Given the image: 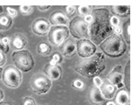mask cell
Masks as SVG:
<instances>
[{"mask_svg": "<svg viewBox=\"0 0 132 105\" xmlns=\"http://www.w3.org/2000/svg\"><path fill=\"white\" fill-rule=\"evenodd\" d=\"M38 53L42 56H49L51 53V47L50 44H47L45 42H42L39 44L38 48H37Z\"/></svg>", "mask_w": 132, "mask_h": 105, "instance_id": "603a6c76", "label": "cell"}, {"mask_svg": "<svg viewBox=\"0 0 132 105\" xmlns=\"http://www.w3.org/2000/svg\"><path fill=\"white\" fill-rule=\"evenodd\" d=\"M92 21L88 24L89 37L93 43L100 44L113 33V28L110 23L111 14L106 8L94 9L91 12Z\"/></svg>", "mask_w": 132, "mask_h": 105, "instance_id": "6da1fadb", "label": "cell"}, {"mask_svg": "<svg viewBox=\"0 0 132 105\" xmlns=\"http://www.w3.org/2000/svg\"><path fill=\"white\" fill-rule=\"evenodd\" d=\"M100 48L108 57L119 58L126 52L127 44L121 35L111 34L100 44Z\"/></svg>", "mask_w": 132, "mask_h": 105, "instance_id": "3957f363", "label": "cell"}, {"mask_svg": "<svg viewBox=\"0 0 132 105\" xmlns=\"http://www.w3.org/2000/svg\"><path fill=\"white\" fill-rule=\"evenodd\" d=\"M113 32H114V34H116V35H121L122 29H121V27H120V25L114 27V28H113Z\"/></svg>", "mask_w": 132, "mask_h": 105, "instance_id": "e575fe53", "label": "cell"}, {"mask_svg": "<svg viewBox=\"0 0 132 105\" xmlns=\"http://www.w3.org/2000/svg\"><path fill=\"white\" fill-rule=\"evenodd\" d=\"M23 75L14 66H7L2 72V80L6 86L17 88L21 84Z\"/></svg>", "mask_w": 132, "mask_h": 105, "instance_id": "5b68a950", "label": "cell"}, {"mask_svg": "<svg viewBox=\"0 0 132 105\" xmlns=\"http://www.w3.org/2000/svg\"><path fill=\"white\" fill-rule=\"evenodd\" d=\"M69 31L74 38L78 40H84L89 37L88 23L82 16H77L71 20L69 23Z\"/></svg>", "mask_w": 132, "mask_h": 105, "instance_id": "8992f818", "label": "cell"}, {"mask_svg": "<svg viewBox=\"0 0 132 105\" xmlns=\"http://www.w3.org/2000/svg\"><path fill=\"white\" fill-rule=\"evenodd\" d=\"M12 18L8 14H0V30H8L12 26Z\"/></svg>", "mask_w": 132, "mask_h": 105, "instance_id": "ffe728a7", "label": "cell"}, {"mask_svg": "<svg viewBox=\"0 0 132 105\" xmlns=\"http://www.w3.org/2000/svg\"><path fill=\"white\" fill-rule=\"evenodd\" d=\"M107 79L109 80L110 84L116 86V88L121 89L123 88V72H122V67L120 65H118L114 67L109 75H107Z\"/></svg>", "mask_w": 132, "mask_h": 105, "instance_id": "30bf717a", "label": "cell"}, {"mask_svg": "<svg viewBox=\"0 0 132 105\" xmlns=\"http://www.w3.org/2000/svg\"><path fill=\"white\" fill-rule=\"evenodd\" d=\"M115 102L117 105H129L130 103V97L129 93L125 89L121 88L115 94Z\"/></svg>", "mask_w": 132, "mask_h": 105, "instance_id": "e0dca14e", "label": "cell"}, {"mask_svg": "<svg viewBox=\"0 0 132 105\" xmlns=\"http://www.w3.org/2000/svg\"><path fill=\"white\" fill-rule=\"evenodd\" d=\"M111 10L113 14L120 17H128L130 13V7L128 5H112Z\"/></svg>", "mask_w": 132, "mask_h": 105, "instance_id": "d6986e66", "label": "cell"}, {"mask_svg": "<svg viewBox=\"0 0 132 105\" xmlns=\"http://www.w3.org/2000/svg\"><path fill=\"white\" fill-rule=\"evenodd\" d=\"M23 105H35V102L32 98H31V97H26V98L24 99Z\"/></svg>", "mask_w": 132, "mask_h": 105, "instance_id": "d6a6232c", "label": "cell"}, {"mask_svg": "<svg viewBox=\"0 0 132 105\" xmlns=\"http://www.w3.org/2000/svg\"><path fill=\"white\" fill-rule=\"evenodd\" d=\"M37 7L42 11H46V10H48V9L51 8L50 5H43V6H42V5H39V6H37Z\"/></svg>", "mask_w": 132, "mask_h": 105, "instance_id": "d590c367", "label": "cell"}, {"mask_svg": "<svg viewBox=\"0 0 132 105\" xmlns=\"http://www.w3.org/2000/svg\"><path fill=\"white\" fill-rule=\"evenodd\" d=\"M74 68L85 77H96L105 69L104 55L98 52L90 58L77 60Z\"/></svg>", "mask_w": 132, "mask_h": 105, "instance_id": "7a4b0ae2", "label": "cell"}, {"mask_svg": "<svg viewBox=\"0 0 132 105\" xmlns=\"http://www.w3.org/2000/svg\"><path fill=\"white\" fill-rule=\"evenodd\" d=\"M6 62V57H5V53H3L0 50V67H2Z\"/></svg>", "mask_w": 132, "mask_h": 105, "instance_id": "1f68e13d", "label": "cell"}, {"mask_svg": "<svg viewBox=\"0 0 132 105\" xmlns=\"http://www.w3.org/2000/svg\"><path fill=\"white\" fill-rule=\"evenodd\" d=\"M2 12H3V6H1V5H0V14H2Z\"/></svg>", "mask_w": 132, "mask_h": 105, "instance_id": "60d3db41", "label": "cell"}, {"mask_svg": "<svg viewBox=\"0 0 132 105\" xmlns=\"http://www.w3.org/2000/svg\"><path fill=\"white\" fill-rule=\"evenodd\" d=\"M49 23L54 26H65L68 23V18L62 11H55L51 14Z\"/></svg>", "mask_w": 132, "mask_h": 105, "instance_id": "7c38bea8", "label": "cell"}, {"mask_svg": "<svg viewBox=\"0 0 132 105\" xmlns=\"http://www.w3.org/2000/svg\"><path fill=\"white\" fill-rule=\"evenodd\" d=\"M77 11H78V13L81 15L85 17V16L89 15L91 14L92 8H91V6H88V5H79V6H77Z\"/></svg>", "mask_w": 132, "mask_h": 105, "instance_id": "cb8c5ba5", "label": "cell"}, {"mask_svg": "<svg viewBox=\"0 0 132 105\" xmlns=\"http://www.w3.org/2000/svg\"><path fill=\"white\" fill-rule=\"evenodd\" d=\"M3 99H4V92L0 89V102H1V101L3 100Z\"/></svg>", "mask_w": 132, "mask_h": 105, "instance_id": "8d00e7d4", "label": "cell"}, {"mask_svg": "<svg viewBox=\"0 0 132 105\" xmlns=\"http://www.w3.org/2000/svg\"><path fill=\"white\" fill-rule=\"evenodd\" d=\"M62 61H63L62 55L59 54V53H55V54L52 56V58H51V63H50V65L57 66L59 64L62 63Z\"/></svg>", "mask_w": 132, "mask_h": 105, "instance_id": "d4e9b609", "label": "cell"}, {"mask_svg": "<svg viewBox=\"0 0 132 105\" xmlns=\"http://www.w3.org/2000/svg\"><path fill=\"white\" fill-rule=\"evenodd\" d=\"M61 53L66 58H70L72 57L77 51V45L76 42L71 39H68L66 41H64L60 45Z\"/></svg>", "mask_w": 132, "mask_h": 105, "instance_id": "4fadbf2b", "label": "cell"}, {"mask_svg": "<svg viewBox=\"0 0 132 105\" xmlns=\"http://www.w3.org/2000/svg\"><path fill=\"white\" fill-rule=\"evenodd\" d=\"M44 72L46 76L49 77L51 80H59L62 75V69L59 66H51L48 64L44 67Z\"/></svg>", "mask_w": 132, "mask_h": 105, "instance_id": "5bb4252c", "label": "cell"}, {"mask_svg": "<svg viewBox=\"0 0 132 105\" xmlns=\"http://www.w3.org/2000/svg\"><path fill=\"white\" fill-rule=\"evenodd\" d=\"M2 72H3V69L0 67V79H1V77H2Z\"/></svg>", "mask_w": 132, "mask_h": 105, "instance_id": "ab89813d", "label": "cell"}, {"mask_svg": "<svg viewBox=\"0 0 132 105\" xmlns=\"http://www.w3.org/2000/svg\"><path fill=\"white\" fill-rule=\"evenodd\" d=\"M124 74H125V76L123 77V80H124V84L123 85L126 86L127 88V91L130 89V61H128L127 62V65H126L125 67V71H124Z\"/></svg>", "mask_w": 132, "mask_h": 105, "instance_id": "44dd1931", "label": "cell"}, {"mask_svg": "<svg viewBox=\"0 0 132 105\" xmlns=\"http://www.w3.org/2000/svg\"><path fill=\"white\" fill-rule=\"evenodd\" d=\"M76 45L77 53L83 58H90L96 52V46L88 39L78 40Z\"/></svg>", "mask_w": 132, "mask_h": 105, "instance_id": "9c48e42d", "label": "cell"}, {"mask_svg": "<svg viewBox=\"0 0 132 105\" xmlns=\"http://www.w3.org/2000/svg\"><path fill=\"white\" fill-rule=\"evenodd\" d=\"M31 86L38 94L46 93L51 87V80L43 74L38 73L31 77Z\"/></svg>", "mask_w": 132, "mask_h": 105, "instance_id": "52a82bcc", "label": "cell"}, {"mask_svg": "<svg viewBox=\"0 0 132 105\" xmlns=\"http://www.w3.org/2000/svg\"><path fill=\"white\" fill-rule=\"evenodd\" d=\"M73 86L75 88H77V89H82L84 87V83L82 81L78 80V79H77V80H75L73 82Z\"/></svg>", "mask_w": 132, "mask_h": 105, "instance_id": "4dcf8cb0", "label": "cell"}, {"mask_svg": "<svg viewBox=\"0 0 132 105\" xmlns=\"http://www.w3.org/2000/svg\"><path fill=\"white\" fill-rule=\"evenodd\" d=\"M2 39H3V35L0 34V50L5 54V53H8L9 52L10 47H9V46H5V44L3 43V41H2Z\"/></svg>", "mask_w": 132, "mask_h": 105, "instance_id": "4316f807", "label": "cell"}, {"mask_svg": "<svg viewBox=\"0 0 132 105\" xmlns=\"http://www.w3.org/2000/svg\"><path fill=\"white\" fill-rule=\"evenodd\" d=\"M94 85L96 86V87H100V86L103 84V81H102L101 78H99V77H94Z\"/></svg>", "mask_w": 132, "mask_h": 105, "instance_id": "836d02e7", "label": "cell"}, {"mask_svg": "<svg viewBox=\"0 0 132 105\" xmlns=\"http://www.w3.org/2000/svg\"><path fill=\"white\" fill-rule=\"evenodd\" d=\"M106 105H116L115 104V102H111V101H110V102H108L107 103H106Z\"/></svg>", "mask_w": 132, "mask_h": 105, "instance_id": "74e56055", "label": "cell"}, {"mask_svg": "<svg viewBox=\"0 0 132 105\" xmlns=\"http://www.w3.org/2000/svg\"><path fill=\"white\" fill-rule=\"evenodd\" d=\"M7 13H8V15L11 18L16 17V15H17V11L15 9L12 8V7H7Z\"/></svg>", "mask_w": 132, "mask_h": 105, "instance_id": "f546056e", "label": "cell"}, {"mask_svg": "<svg viewBox=\"0 0 132 105\" xmlns=\"http://www.w3.org/2000/svg\"><path fill=\"white\" fill-rule=\"evenodd\" d=\"M20 10L23 13V14H26V15H29L32 13L33 11V7L31 6V5H21L20 6Z\"/></svg>", "mask_w": 132, "mask_h": 105, "instance_id": "484cf974", "label": "cell"}, {"mask_svg": "<svg viewBox=\"0 0 132 105\" xmlns=\"http://www.w3.org/2000/svg\"><path fill=\"white\" fill-rule=\"evenodd\" d=\"M48 33H49V41L52 45L60 46L63 42L68 40L69 31L66 26H53Z\"/></svg>", "mask_w": 132, "mask_h": 105, "instance_id": "ba28073f", "label": "cell"}, {"mask_svg": "<svg viewBox=\"0 0 132 105\" xmlns=\"http://www.w3.org/2000/svg\"><path fill=\"white\" fill-rule=\"evenodd\" d=\"M131 23L130 21H128L124 23L123 29H122V32H123V36L125 38L126 43H130V36H131ZM123 38V39H124Z\"/></svg>", "mask_w": 132, "mask_h": 105, "instance_id": "7402d4cb", "label": "cell"}, {"mask_svg": "<svg viewBox=\"0 0 132 105\" xmlns=\"http://www.w3.org/2000/svg\"><path fill=\"white\" fill-rule=\"evenodd\" d=\"M116 86L107 82L103 83V84L100 86V92H101L103 97L104 99H108V100L114 98L115 94H116Z\"/></svg>", "mask_w": 132, "mask_h": 105, "instance_id": "2e32d148", "label": "cell"}, {"mask_svg": "<svg viewBox=\"0 0 132 105\" xmlns=\"http://www.w3.org/2000/svg\"><path fill=\"white\" fill-rule=\"evenodd\" d=\"M51 28V23L44 18H38V19L34 20L32 26H31L33 33L38 36H43V35L47 34L50 32Z\"/></svg>", "mask_w": 132, "mask_h": 105, "instance_id": "8fae6325", "label": "cell"}, {"mask_svg": "<svg viewBox=\"0 0 132 105\" xmlns=\"http://www.w3.org/2000/svg\"><path fill=\"white\" fill-rule=\"evenodd\" d=\"M66 7V12L68 15H73V14L76 12V6L74 5H67Z\"/></svg>", "mask_w": 132, "mask_h": 105, "instance_id": "f1b7e54d", "label": "cell"}, {"mask_svg": "<svg viewBox=\"0 0 132 105\" xmlns=\"http://www.w3.org/2000/svg\"><path fill=\"white\" fill-rule=\"evenodd\" d=\"M38 105H42V104H38Z\"/></svg>", "mask_w": 132, "mask_h": 105, "instance_id": "b9f144b4", "label": "cell"}, {"mask_svg": "<svg viewBox=\"0 0 132 105\" xmlns=\"http://www.w3.org/2000/svg\"><path fill=\"white\" fill-rule=\"evenodd\" d=\"M12 57L14 66L20 71L28 72L34 67V59L28 50L14 51Z\"/></svg>", "mask_w": 132, "mask_h": 105, "instance_id": "277c9868", "label": "cell"}, {"mask_svg": "<svg viewBox=\"0 0 132 105\" xmlns=\"http://www.w3.org/2000/svg\"><path fill=\"white\" fill-rule=\"evenodd\" d=\"M12 46L16 51L23 50L27 44V39L23 33H15L11 40Z\"/></svg>", "mask_w": 132, "mask_h": 105, "instance_id": "9a60e30c", "label": "cell"}, {"mask_svg": "<svg viewBox=\"0 0 132 105\" xmlns=\"http://www.w3.org/2000/svg\"><path fill=\"white\" fill-rule=\"evenodd\" d=\"M110 23H111L112 28H114V27L120 25V20H119V18H117L116 16H112V17H111V19H110Z\"/></svg>", "mask_w": 132, "mask_h": 105, "instance_id": "83f0119b", "label": "cell"}, {"mask_svg": "<svg viewBox=\"0 0 132 105\" xmlns=\"http://www.w3.org/2000/svg\"><path fill=\"white\" fill-rule=\"evenodd\" d=\"M0 105H12V104L9 103V102H0Z\"/></svg>", "mask_w": 132, "mask_h": 105, "instance_id": "f35d334b", "label": "cell"}, {"mask_svg": "<svg viewBox=\"0 0 132 105\" xmlns=\"http://www.w3.org/2000/svg\"><path fill=\"white\" fill-rule=\"evenodd\" d=\"M89 101L91 103L95 105L103 104L104 102V98L103 97L98 87L94 86L93 88H91L90 92H89Z\"/></svg>", "mask_w": 132, "mask_h": 105, "instance_id": "ac0fdd59", "label": "cell"}]
</instances>
